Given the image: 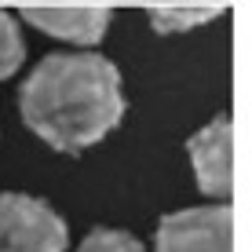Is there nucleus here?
<instances>
[{
	"instance_id": "obj_2",
	"label": "nucleus",
	"mask_w": 252,
	"mask_h": 252,
	"mask_svg": "<svg viewBox=\"0 0 252 252\" xmlns=\"http://www.w3.org/2000/svg\"><path fill=\"white\" fill-rule=\"evenodd\" d=\"M66 220L30 194H0V252H66Z\"/></svg>"
},
{
	"instance_id": "obj_3",
	"label": "nucleus",
	"mask_w": 252,
	"mask_h": 252,
	"mask_svg": "<svg viewBox=\"0 0 252 252\" xmlns=\"http://www.w3.org/2000/svg\"><path fill=\"white\" fill-rule=\"evenodd\" d=\"M154 252H234V212L230 205L183 208L158 223Z\"/></svg>"
},
{
	"instance_id": "obj_1",
	"label": "nucleus",
	"mask_w": 252,
	"mask_h": 252,
	"mask_svg": "<svg viewBox=\"0 0 252 252\" xmlns=\"http://www.w3.org/2000/svg\"><path fill=\"white\" fill-rule=\"evenodd\" d=\"M22 121L51 150L81 154L125 121L121 69L102 55H48L19 95Z\"/></svg>"
},
{
	"instance_id": "obj_4",
	"label": "nucleus",
	"mask_w": 252,
	"mask_h": 252,
	"mask_svg": "<svg viewBox=\"0 0 252 252\" xmlns=\"http://www.w3.org/2000/svg\"><path fill=\"white\" fill-rule=\"evenodd\" d=\"M187 150H190V161H194V176H197L201 194L227 201L234 190V125H230V117L223 114V117L208 121L201 132L190 135Z\"/></svg>"
},
{
	"instance_id": "obj_8",
	"label": "nucleus",
	"mask_w": 252,
	"mask_h": 252,
	"mask_svg": "<svg viewBox=\"0 0 252 252\" xmlns=\"http://www.w3.org/2000/svg\"><path fill=\"white\" fill-rule=\"evenodd\" d=\"M77 252H146V249H143L139 238H132V234H125V230L99 227V230H92L88 238L81 241Z\"/></svg>"
},
{
	"instance_id": "obj_5",
	"label": "nucleus",
	"mask_w": 252,
	"mask_h": 252,
	"mask_svg": "<svg viewBox=\"0 0 252 252\" xmlns=\"http://www.w3.org/2000/svg\"><path fill=\"white\" fill-rule=\"evenodd\" d=\"M22 19L30 26H37L40 33L55 37V40H69V44L92 48L106 37L114 11L102 7V4H37V7L26 4Z\"/></svg>"
},
{
	"instance_id": "obj_7",
	"label": "nucleus",
	"mask_w": 252,
	"mask_h": 252,
	"mask_svg": "<svg viewBox=\"0 0 252 252\" xmlns=\"http://www.w3.org/2000/svg\"><path fill=\"white\" fill-rule=\"evenodd\" d=\"M22 63H26V40L19 33V22H15V15L0 11V81L11 77Z\"/></svg>"
},
{
	"instance_id": "obj_6",
	"label": "nucleus",
	"mask_w": 252,
	"mask_h": 252,
	"mask_svg": "<svg viewBox=\"0 0 252 252\" xmlns=\"http://www.w3.org/2000/svg\"><path fill=\"white\" fill-rule=\"evenodd\" d=\"M220 15V7H154L150 11V26L158 33H187V30H197V26L212 22Z\"/></svg>"
}]
</instances>
